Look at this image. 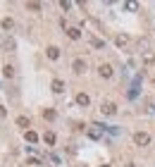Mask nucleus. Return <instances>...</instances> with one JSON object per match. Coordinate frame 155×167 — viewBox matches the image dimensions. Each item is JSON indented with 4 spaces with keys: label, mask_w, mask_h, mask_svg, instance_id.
<instances>
[{
    "label": "nucleus",
    "mask_w": 155,
    "mask_h": 167,
    "mask_svg": "<svg viewBox=\"0 0 155 167\" xmlns=\"http://www.w3.org/2000/svg\"><path fill=\"white\" fill-rule=\"evenodd\" d=\"M100 112L108 115V117H112V115H117V105H115L112 100H105V103L100 105Z\"/></svg>",
    "instance_id": "2"
},
{
    "label": "nucleus",
    "mask_w": 155,
    "mask_h": 167,
    "mask_svg": "<svg viewBox=\"0 0 155 167\" xmlns=\"http://www.w3.org/2000/svg\"><path fill=\"white\" fill-rule=\"evenodd\" d=\"M88 136H91V139H100V132H98V129H88Z\"/></svg>",
    "instance_id": "19"
},
{
    "label": "nucleus",
    "mask_w": 155,
    "mask_h": 167,
    "mask_svg": "<svg viewBox=\"0 0 155 167\" xmlns=\"http://www.w3.org/2000/svg\"><path fill=\"white\" fill-rule=\"evenodd\" d=\"M46 55H48V60H57V57H60V48H57V45H48Z\"/></svg>",
    "instance_id": "5"
},
{
    "label": "nucleus",
    "mask_w": 155,
    "mask_h": 167,
    "mask_svg": "<svg viewBox=\"0 0 155 167\" xmlns=\"http://www.w3.org/2000/svg\"><path fill=\"white\" fill-rule=\"evenodd\" d=\"M127 167H134V162H129V165H127Z\"/></svg>",
    "instance_id": "23"
},
{
    "label": "nucleus",
    "mask_w": 155,
    "mask_h": 167,
    "mask_svg": "<svg viewBox=\"0 0 155 167\" xmlns=\"http://www.w3.org/2000/svg\"><path fill=\"white\" fill-rule=\"evenodd\" d=\"M60 7H62V10H69V7H72V2H67V0H62V2H60Z\"/></svg>",
    "instance_id": "22"
},
{
    "label": "nucleus",
    "mask_w": 155,
    "mask_h": 167,
    "mask_svg": "<svg viewBox=\"0 0 155 167\" xmlns=\"http://www.w3.org/2000/svg\"><path fill=\"white\" fill-rule=\"evenodd\" d=\"M43 141H46L48 146H53V143H55V134L53 132H46V134H43Z\"/></svg>",
    "instance_id": "15"
},
{
    "label": "nucleus",
    "mask_w": 155,
    "mask_h": 167,
    "mask_svg": "<svg viewBox=\"0 0 155 167\" xmlns=\"http://www.w3.org/2000/svg\"><path fill=\"white\" fill-rule=\"evenodd\" d=\"M0 24H2V29H5V31H12V29H14V19H12V17H5Z\"/></svg>",
    "instance_id": "11"
},
{
    "label": "nucleus",
    "mask_w": 155,
    "mask_h": 167,
    "mask_svg": "<svg viewBox=\"0 0 155 167\" xmlns=\"http://www.w3.org/2000/svg\"><path fill=\"white\" fill-rule=\"evenodd\" d=\"M134 143L141 146V148H146L148 143H150V134H148V132H136V134H134Z\"/></svg>",
    "instance_id": "1"
},
{
    "label": "nucleus",
    "mask_w": 155,
    "mask_h": 167,
    "mask_svg": "<svg viewBox=\"0 0 155 167\" xmlns=\"http://www.w3.org/2000/svg\"><path fill=\"white\" fill-rule=\"evenodd\" d=\"M88 103H91V98H88V93H76V105L86 107Z\"/></svg>",
    "instance_id": "9"
},
{
    "label": "nucleus",
    "mask_w": 155,
    "mask_h": 167,
    "mask_svg": "<svg viewBox=\"0 0 155 167\" xmlns=\"http://www.w3.org/2000/svg\"><path fill=\"white\" fill-rule=\"evenodd\" d=\"M98 74H100L103 79H110V77L115 74V69H112V65H108V62H103L100 67H98Z\"/></svg>",
    "instance_id": "3"
},
{
    "label": "nucleus",
    "mask_w": 155,
    "mask_h": 167,
    "mask_svg": "<svg viewBox=\"0 0 155 167\" xmlns=\"http://www.w3.org/2000/svg\"><path fill=\"white\" fill-rule=\"evenodd\" d=\"M24 139H27L29 143H36V141H38V134H36V132H31V129H29V132H24Z\"/></svg>",
    "instance_id": "13"
},
{
    "label": "nucleus",
    "mask_w": 155,
    "mask_h": 167,
    "mask_svg": "<svg viewBox=\"0 0 155 167\" xmlns=\"http://www.w3.org/2000/svg\"><path fill=\"white\" fill-rule=\"evenodd\" d=\"M72 69H74V74H84V72H86V60H84V57H76V60L72 62Z\"/></svg>",
    "instance_id": "4"
},
{
    "label": "nucleus",
    "mask_w": 155,
    "mask_h": 167,
    "mask_svg": "<svg viewBox=\"0 0 155 167\" xmlns=\"http://www.w3.org/2000/svg\"><path fill=\"white\" fill-rule=\"evenodd\" d=\"M2 74H5V79H12V77H14V65L5 62V65H2Z\"/></svg>",
    "instance_id": "8"
},
{
    "label": "nucleus",
    "mask_w": 155,
    "mask_h": 167,
    "mask_svg": "<svg viewBox=\"0 0 155 167\" xmlns=\"http://www.w3.org/2000/svg\"><path fill=\"white\" fill-rule=\"evenodd\" d=\"M50 88H53V93H64V81L62 79H53Z\"/></svg>",
    "instance_id": "7"
},
{
    "label": "nucleus",
    "mask_w": 155,
    "mask_h": 167,
    "mask_svg": "<svg viewBox=\"0 0 155 167\" xmlns=\"http://www.w3.org/2000/svg\"><path fill=\"white\" fill-rule=\"evenodd\" d=\"M115 43H117V45H127V43H129V36H124V34H119L117 38H115Z\"/></svg>",
    "instance_id": "16"
},
{
    "label": "nucleus",
    "mask_w": 155,
    "mask_h": 167,
    "mask_svg": "<svg viewBox=\"0 0 155 167\" xmlns=\"http://www.w3.org/2000/svg\"><path fill=\"white\" fill-rule=\"evenodd\" d=\"M14 122H17V127H22L24 132H29V127H31V119H29V117H24V115H19Z\"/></svg>",
    "instance_id": "6"
},
{
    "label": "nucleus",
    "mask_w": 155,
    "mask_h": 167,
    "mask_svg": "<svg viewBox=\"0 0 155 167\" xmlns=\"http://www.w3.org/2000/svg\"><path fill=\"white\" fill-rule=\"evenodd\" d=\"M143 62H146V65L155 62V53H146V55H143Z\"/></svg>",
    "instance_id": "18"
},
{
    "label": "nucleus",
    "mask_w": 155,
    "mask_h": 167,
    "mask_svg": "<svg viewBox=\"0 0 155 167\" xmlns=\"http://www.w3.org/2000/svg\"><path fill=\"white\" fill-rule=\"evenodd\" d=\"M55 117H57V112H55V110H43V119H48V122H53Z\"/></svg>",
    "instance_id": "14"
},
{
    "label": "nucleus",
    "mask_w": 155,
    "mask_h": 167,
    "mask_svg": "<svg viewBox=\"0 0 155 167\" xmlns=\"http://www.w3.org/2000/svg\"><path fill=\"white\" fill-rule=\"evenodd\" d=\"M153 81H155V79H153Z\"/></svg>",
    "instance_id": "24"
},
{
    "label": "nucleus",
    "mask_w": 155,
    "mask_h": 167,
    "mask_svg": "<svg viewBox=\"0 0 155 167\" xmlns=\"http://www.w3.org/2000/svg\"><path fill=\"white\" fill-rule=\"evenodd\" d=\"M7 117V110H5V105H0V119H5Z\"/></svg>",
    "instance_id": "21"
},
{
    "label": "nucleus",
    "mask_w": 155,
    "mask_h": 167,
    "mask_svg": "<svg viewBox=\"0 0 155 167\" xmlns=\"http://www.w3.org/2000/svg\"><path fill=\"white\" fill-rule=\"evenodd\" d=\"M2 48H5V50H10V53H12V50H14V48H17V43H14V38H5V41H2Z\"/></svg>",
    "instance_id": "12"
},
{
    "label": "nucleus",
    "mask_w": 155,
    "mask_h": 167,
    "mask_svg": "<svg viewBox=\"0 0 155 167\" xmlns=\"http://www.w3.org/2000/svg\"><path fill=\"white\" fill-rule=\"evenodd\" d=\"M91 43L96 45V48H103V45H105V43H103V41H100V38H91Z\"/></svg>",
    "instance_id": "20"
},
{
    "label": "nucleus",
    "mask_w": 155,
    "mask_h": 167,
    "mask_svg": "<svg viewBox=\"0 0 155 167\" xmlns=\"http://www.w3.org/2000/svg\"><path fill=\"white\" fill-rule=\"evenodd\" d=\"M27 10H31V12H38V10H41V2H27Z\"/></svg>",
    "instance_id": "17"
},
{
    "label": "nucleus",
    "mask_w": 155,
    "mask_h": 167,
    "mask_svg": "<svg viewBox=\"0 0 155 167\" xmlns=\"http://www.w3.org/2000/svg\"><path fill=\"white\" fill-rule=\"evenodd\" d=\"M67 36H69L72 41H79V38H81V29H76V27H69V29H67Z\"/></svg>",
    "instance_id": "10"
}]
</instances>
